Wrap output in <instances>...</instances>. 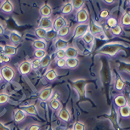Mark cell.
Wrapping results in <instances>:
<instances>
[{
  "mask_svg": "<svg viewBox=\"0 0 130 130\" xmlns=\"http://www.w3.org/2000/svg\"><path fill=\"white\" fill-rule=\"evenodd\" d=\"M0 74L3 81L6 83H10L15 79L16 71L10 65H3L0 68Z\"/></svg>",
  "mask_w": 130,
  "mask_h": 130,
  "instance_id": "obj_1",
  "label": "cell"
},
{
  "mask_svg": "<svg viewBox=\"0 0 130 130\" xmlns=\"http://www.w3.org/2000/svg\"><path fill=\"white\" fill-rule=\"evenodd\" d=\"M90 30V24H78L73 30V39H77V38H81L85 34Z\"/></svg>",
  "mask_w": 130,
  "mask_h": 130,
  "instance_id": "obj_2",
  "label": "cell"
},
{
  "mask_svg": "<svg viewBox=\"0 0 130 130\" xmlns=\"http://www.w3.org/2000/svg\"><path fill=\"white\" fill-rule=\"evenodd\" d=\"M68 21L67 20L66 18L63 15H58L53 20V25H52V29L55 32H57L59 30L68 26Z\"/></svg>",
  "mask_w": 130,
  "mask_h": 130,
  "instance_id": "obj_3",
  "label": "cell"
},
{
  "mask_svg": "<svg viewBox=\"0 0 130 130\" xmlns=\"http://www.w3.org/2000/svg\"><path fill=\"white\" fill-rule=\"evenodd\" d=\"M90 20V15L87 9L83 7L82 9L77 12L75 15V20L78 24L88 23Z\"/></svg>",
  "mask_w": 130,
  "mask_h": 130,
  "instance_id": "obj_4",
  "label": "cell"
},
{
  "mask_svg": "<svg viewBox=\"0 0 130 130\" xmlns=\"http://www.w3.org/2000/svg\"><path fill=\"white\" fill-rule=\"evenodd\" d=\"M18 70L21 75H26L29 74L32 70L30 61L28 60L22 61L18 66Z\"/></svg>",
  "mask_w": 130,
  "mask_h": 130,
  "instance_id": "obj_5",
  "label": "cell"
},
{
  "mask_svg": "<svg viewBox=\"0 0 130 130\" xmlns=\"http://www.w3.org/2000/svg\"><path fill=\"white\" fill-rule=\"evenodd\" d=\"M0 10L2 13L7 15H10L12 14L14 10V6L12 2L10 0L3 1L0 6Z\"/></svg>",
  "mask_w": 130,
  "mask_h": 130,
  "instance_id": "obj_6",
  "label": "cell"
},
{
  "mask_svg": "<svg viewBox=\"0 0 130 130\" xmlns=\"http://www.w3.org/2000/svg\"><path fill=\"white\" fill-rule=\"evenodd\" d=\"M54 93V91L52 88L46 87L41 90L39 93V100L42 102H45V101H49L52 97V95Z\"/></svg>",
  "mask_w": 130,
  "mask_h": 130,
  "instance_id": "obj_7",
  "label": "cell"
},
{
  "mask_svg": "<svg viewBox=\"0 0 130 130\" xmlns=\"http://www.w3.org/2000/svg\"><path fill=\"white\" fill-rule=\"evenodd\" d=\"M8 38L13 45H17L23 40L22 35L16 30H11L8 33Z\"/></svg>",
  "mask_w": 130,
  "mask_h": 130,
  "instance_id": "obj_8",
  "label": "cell"
},
{
  "mask_svg": "<svg viewBox=\"0 0 130 130\" xmlns=\"http://www.w3.org/2000/svg\"><path fill=\"white\" fill-rule=\"evenodd\" d=\"M53 41H54V46L55 50H65L69 46V43L68 41L63 38L57 37Z\"/></svg>",
  "mask_w": 130,
  "mask_h": 130,
  "instance_id": "obj_9",
  "label": "cell"
},
{
  "mask_svg": "<svg viewBox=\"0 0 130 130\" xmlns=\"http://www.w3.org/2000/svg\"><path fill=\"white\" fill-rule=\"evenodd\" d=\"M52 25L53 20L51 18H41L38 26L48 31L52 29Z\"/></svg>",
  "mask_w": 130,
  "mask_h": 130,
  "instance_id": "obj_10",
  "label": "cell"
},
{
  "mask_svg": "<svg viewBox=\"0 0 130 130\" xmlns=\"http://www.w3.org/2000/svg\"><path fill=\"white\" fill-rule=\"evenodd\" d=\"M113 103L115 106L118 108H120L122 106L128 104V101L127 98L124 95L120 94L115 96L113 99Z\"/></svg>",
  "mask_w": 130,
  "mask_h": 130,
  "instance_id": "obj_11",
  "label": "cell"
},
{
  "mask_svg": "<svg viewBox=\"0 0 130 130\" xmlns=\"http://www.w3.org/2000/svg\"><path fill=\"white\" fill-rule=\"evenodd\" d=\"M58 117L63 122H68L71 119V113L67 108H62L59 110Z\"/></svg>",
  "mask_w": 130,
  "mask_h": 130,
  "instance_id": "obj_12",
  "label": "cell"
},
{
  "mask_svg": "<svg viewBox=\"0 0 130 130\" xmlns=\"http://www.w3.org/2000/svg\"><path fill=\"white\" fill-rule=\"evenodd\" d=\"M3 52L9 57H12L18 53V48L16 46L13 44H6L3 45Z\"/></svg>",
  "mask_w": 130,
  "mask_h": 130,
  "instance_id": "obj_13",
  "label": "cell"
},
{
  "mask_svg": "<svg viewBox=\"0 0 130 130\" xmlns=\"http://www.w3.org/2000/svg\"><path fill=\"white\" fill-rule=\"evenodd\" d=\"M52 12V8L49 4L43 5L39 8V14L41 18H50Z\"/></svg>",
  "mask_w": 130,
  "mask_h": 130,
  "instance_id": "obj_14",
  "label": "cell"
},
{
  "mask_svg": "<svg viewBox=\"0 0 130 130\" xmlns=\"http://www.w3.org/2000/svg\"><path fill=\"white\" fill-rule=\"evenodd\" d=\"M26 116L27 115L25 113V111L20 108V109H17L14 111V114H13V119L15 122L20 123L26 119Z\"/></svg>",
  "mask_w": 130,
  "mask_h": 130,
  "instance_id": "obj_15",
  "label": "cell"
},
{
  "mask_svg": "<svg viewBox=\"0 0 130 130\" xmlns=\"http://www.w3.org/2000/svg\"><path fill=\"white\" fill-rule=\"evenodd\" d=\"M48 104L50 108L53 111H58L61 109V104L59 99L58 97L54 95V93L52 95V97L48 101Z\"/></svg>",
  "mask_w": 130,
  "mask_h": 130,
  "instance_id": "obj_16",
  "label": "cell"
},
{
  "mask_svg": "<svg viewBox=\"0 0 130 130\" xmlns=\"http://www.w3.org/2000/svg\"><path fill=\"white\" fill-rule=\"evenodd\" d=\"M58 77L57 71L54 68H50L46 72L44 75V77L46 80L48 82H53L57 79Z\"/></svg>",
  "mask_w": 130,
  "mask_h": 130,
  "instance_id": "obj_17",
  "label": "cell"
},
{
  "mask_svg": "<svg viewBox=\"0 0 130 130\" xmlns=\"http://www.w3.org/2000/svg\"><path fill=\"white\" fill-rule=\"evenodd\" d=\"M21 109L25 111L26 115H37L38 114V108L35 104H28V105L25 106L21 107Z\"/></svg>",
  "mask_w": 130,
  "mask_h": 130,
  "instance_id": "obj_18",
  "label": "cell"
},
{
  "mask_svg": "<svg viewBox=\"0 0 130 130\" xmlns=\"http://www.w3.org/2000/svg\"><path fill=\"white\" fill-rule=\"evenodd\" d=\"M32 46L35 50H44L47 48V42L44 39H37L32 43Z\"/></svg>",
  "mask_w": 130,
  "mask_h": 130,
  "instance_id": "obj_19",
  "label": "cell"
},
{
  "mask_svg": "<svg viewBox=\"0 0 130 130\" xmlns=\"http://www.w3.org/2000/svg\"><path fill=\"white\" fill-rule=\"evenodd\" d=\"M64 50L66 58H76V57H77L79 51L74 46H68Z\"/></svg>",
  "mask_w": 130,
  "mask_h": 130,
  "instance_id": "obj_20",
  "label": "cell"
},
{
  "mask_svg": "<svg viewBox=\"0 0 130 130\" xmlns=\"http://www.w3.org/2000/svg\"><path fill=\"white\" fill-rule=\"evenodd\" d=\"M66 68L69 69H75L79 67V60L77 57L76 58H66Z\"/></svg>",
  "mask_w": 130,
  "mask_h": 130,
  "instance_id": "obj_21",
  "label": "cell"
},
{
  "mask_svg": "<svg viewBox=\"0 0 130 130\" xmlns=\"http://www.w3.org/2000/svg\"><path fill=\"white\" fill-rule=\"evenodd\" d=\"M73 8L72 6V2L71 1L67 2L62 7L61 9V13L62 15H68L72 14L73 12Z\"/></svg>",
  "mask_w": 130,
  "mask_h": 130,
  "instance_id": "obj_22",
  "label": "cell"
},
{
  "mask_svg": "<svg viewBox=\"0 0 130 130\" xmlns=\"http://www.w3.org/2000/svg\"><path fill=\"white\" fill-rule=\"evenodd\" d=\"M85 81L84 80H79L73 83V86L77 89L79 94L83 96L85 93Z\"/></svg>",
  "mask_w": 130,
  "mask_h": 130,
  "instance_id": "obj_23",
  "label": "cell"
},
{
  "mask_svg": "<svg viewBox=\"0 0 130 130\" xmlns=\"http://www.w3.org/2000/svg\"><path fill=\"white\" fill-rule=\"evenodd\" d=\"M81 39L85 44L90 45V44H93V43H94L95 36L90 32V30H89L88 32H86V33L82 37Z\"/></svg>",
  "mask_w": 130,
  "mask_h": 130,
  "instance_id": "obj_24",
  "label": "cell"
},
{
  "mask_svg": "<svg viewBox=\"0 0 130 130\" xmlns=\"http://www.w3.org/2000/svg\"><path fill=\"white\" fill-rule=\"evenodd\" d=\"M47 32L48 30L44 29V28H42L41 27H39V26L36 28L34 30L35 35L38 38V39H44L45 40Z\"/></svg>",
  "mask_w": 130,
  "mask_h": 130,
  "instance_id": "obj_25",
  "label": "cell"
},
{
  "mask_svg": "<svg viewBox=\"0 0 130 130\" xmlns=\"http://www.w3.org/2000/svg\"><path fill=\"white\" fill-rule=\"evenodd\" d=\"M119 25L123 28L124 27H129L130 25V16L129 13V12H125L124 14L122 15L120 19V21Z\"/></svg>",
  "mask_w": 130,
  "mask_h": 130,
  "instance_id": "obj_26",
  "label": "cell"
},
{
  "mask_svg": "<svg viewBox=\"0 0 130 130\" xmlns=\"http://www.w3.org/2000/svg\"><path fill=\"white\" fill-rule=\"evenodd\" d=\"M125 87V82L120 77H118L115 80L114 88L118 91H121L124 90Z\"/></svg>",
  "mask_w": 130,
  "mask_h": 130,
  "instance_id": "obj_27",
  "label": "cell"
},
{
  "mask_svg": "<svg viewBox=\"0 0 130 130\" xmlns=\"http://www.w3.org/2000/svg\"><path fill=\"white\" fill-rule=\"evenodd\" d=\"M52 62V57L49 54H46L43 59H41V68H46L50 67Z\"/></svg>",
  "mask_w": 130,
  "mask_h": 130,
  "instance_id": "obj_28",
  "label": "cell"
},
{
  "mask_svg": "<svg viewBox=\"0 0 130 130\" xmlns=\"http://www.w3.org/2000/svg\"><path fill=\"white\" fill-rule=\"evenodd\" d=\"M119 112L120 114V117L122 118H127L129 117L130 115V108L129 105L127 104V105L122 106L121 108H119Z\"/></svg>",
  "mask_w": 130,
  "mask_h": 130,
  "instance_id": "obj_29",
  "label": "cell"
},
{
  "mask_svg": "<svg viewBox=\"0 0 130 130\" xmlns=\"http://www.w3.org/2000/svg\"><path fill=\"white\" fill-rule=\"evenodd\" d=\"M89 24H90V32L94 36L95 35L97 34L100 33V32L103 31L102 28L96 23H95L91 22Z\"/></svg>",
  "mask_w": 130,
  "mask_h": 130,
  "instance_id": "obj_30",
  "label": "cell"
},
{
  "mask_svg": "<svg viewBox=\"0 0 130 130\" xmlns=\"http://www.w3.org/2000/svg\"><path fill=\"white\" fill-rule=\"evenodd\" d=\"M70 32V27H69V26L68 25V26L61 28L60 30L57 32V37L65 39V38L69 35Z\"/></svg>",
  "mask_w": 130,
  "mask_h": 130,
  "instance_id": "obj_31",
  "label": "cell"
},
{
  "mask_svg": "<svg viewBox=\"0 0 130 130\" xmlns=\"http://www.w3.org/2000/svg\"><path fill=\"white\" fill-rule=\"evenodd\" d=\"M72 6H73V10H77V12L82 9L84 7L85 2L83 0H73L71 1Z\"/></svg>",
  "mask_w": 130,
  "mask_h": 130,
  "instance_id": "obj_32",
  "label": "cell"
},
{
  "mask_svg": "<svg viewBox=\"0 0 130 130\" xmlns=\"http://www.w3.org/2000/svg\"><path fill=\"white\" fill-rule=\"evenodd\" d=\"M118 24H119V22H118L117 20L115 18H114V17L109 16L106 20V26L109 28V29L115 26L116 25H117Z\"/></svg>",
  "mask_w": 130,
  "mask_h": 130,
  "instance_id": "obj_33",
  "label": "cell"
},
{
  "mask_svg": "<svg viewBox=\"0 0 130 130\" xmlns=\"http://www.w3.org/2000/svg\"><path fill=\"white\" fill-rule=\"evenodd\" d=\"M109 30H110L111 34L113 35V36H119V35L121 34L122 33V32H123V28L120 26L119 23L115 26L110 28Z\"/></svg>",
  "mask_w": 130,
  "mask_h": 130,
  "instance_id": "obj_34",
  "label": "cell"
},
{
  "mask_svg": "<svg viewBox=\"0 0 130 130\" xmlns=\"http://www.w3.org/2000/svg\"><path fill=\"white\" fill-rule=\"evenodd\" d=\"M46 54H47V52L44 50H35L34 52V58L39 59H43L44 56H46Z\"/></svg>",
  "mask_w": 130,
  "mask_h": 130,
  "instance_id": "obj_35",
  "label": "cell"
},
{
  "mask_svg": "<svg viewBox=\"0 0 130 130\" xmlns=\"http://www.w3.org/2000/svg\"><path fill=\"white\" fill-rule=\"evenodd\" d=\"M11 60V57H9L8 55H6L3 52L0 53V64L6 65L9 63Z\"/></svg>",
  "mask_w": 130,
  "mask_h": 130,
  "instance_id": "obj_36",
  "label": "cell"
},
{
  "mask_svg": "<svg viewBox=\"0 0 130 130\" xmlns=\"http://www.w3.org/2000/svg\"><path fill=\"white\" fill-rule=\"evenodd\" d=\"M32 69L34 70H38L41 68V59L34 58L30 61Z\"/></svg>",
  "mask_w": 130,
  "mask_h": 130,
  "instance_id": "obj_37",
  "label": "cell"
},
{
  "mask_svg": "<svg viewBox=\"0 0 130 130\" xmlns=\"http://www.w3.org/2000/svg\"><path fill=\"white\" fill-rule=\"evenodd\" d=\"M109 15H110V11L107 8H104L100 12L99 17L101 20H106L109 18Z\"/></svg>",
  "mask_w": 130,
  "mask_h": 130,
  "instance_id": "obj_38",
  "label": "cell"
},
{
  "mask_svg": "<svg viewBox=\"0 0 130 130\" xmlns=\"http://www.w3.org/2000/svg\"><path fill=\"white\" fill-rule=\"evenodd\" d=\"M10 97L5 93H0V105H3L9 101Z\"/></svg>",
  "mask_w": 130,
  "mask_h": 130,
  "instance_id": "obj_39",
  "label": "cell"
},
{
  "mask_svg": "<svg viewBox=\"0 0 130 130\" xmlns=\"http://www.w3.org/2000/svg\"><path fill=\"white\" fill-rule=\"evenodd\" d=\"M65 59H55L56 66L61 68H66V61H65Z\"/></svg>",
  "mask_w": 130,
  "mask_h": 130,
  "instance_id": "obj_40",
  "label": "cell"
},
{
  "mask_svg": "<svg viewBox=\"0 0 130 130\" xmlns=\"http://www.w3.org/2000/svg\"><path fill=\"white\" fill-rule=\"evenodd\" d=\"M55 59H65L66 58L65 50H55Z\"/></svg>",
  "mask_w": 130,
  "mask_h": 130,
  "instance_id": "obj_41",
  "label": "cell"
},
{
  "mask_svg": "<svg viewBox=\"0 0 130 130\" xmlns=\"http://www.w3.org/2000/svg\"><path fill=\"white\" fill-rule=\"evenodd\" d=\"M57 37V32H55L54 30L52 29L48 31L46 39H53V40H54V39H55Z\"/></svg>",
  "mask_w": 130,
  "mask_h": 130,
  "instance_id": "obj_42",
  "label": "cell"
},
{
  "mask_svg": "<svg viewBox=\"0 0 130 130\" xmlns=\"http://www.w3.org/2000/svg\"><path fill=\"white\" fill-rule=\"evenodd\" d=\"M73 130H85V125L81 122H76L74 125L72 129Z\"/></svg>",
  "mask_w": 130,
  "mask_h": 130,
  "instance_id": "obj_43",
  "label": "cell"
},
{
  "mask_svg": "<svg viewBox=\"0 0 130 130\" xmlns=\"http://www.w3.org/2000/svg\"><path fill=\"white\" fill-rule=\"evenodd\" d=\"M41 127L39 124H33L30 125L28 127V130H40Z\"/></svg>",
  "mask_w": 130,
  "mask_h": 130,
  "instance_id": "obj_44",
  "label": "cell"
},
{
  "mask_svg": "<svg viewBox=\"0 0 130 130\" xmlns=\"http://www.w3.org/2000/svg\"><path fill=\"white\" fill-rule=\"evenodd\" d=\"M5 32V29L4 26L2 23V22H0V36L4 34Z\"/></svg>",
  "mask_w": 130,
  "mask_h": 130,
  "instance_id": "obj_45",
  "label": "cell"
},
{
  "mask_svg": "<svg viewBox=\"0 0 130 130\" xmlns=\"http://www.w3.org/2000/svg\"><path fill=\"white\" fill-rule=\"evenodd\" d=\"M0 130H10L8 127L5 126L2 122H0Z\"/></svg>",
  "mask_w": 130,
  "mask_h": 130,
  "instance_id": "obj_46",
  "label": "cell"
},
{
  "mask_svg": "<svg viewBox=\"0 0 130 130\" xmlns=\"http://www.w3.org/2000/svg\"><path fill=\"white\" fill-rule=\"evenodd\" d=\"M103 2L108 5H112L113 3H115V1L114 0H105V1H103Z\"/></svg>",
  "mask_w": 130,
  "mask_h": 130,
  "instance_id": "obj_47",
  "label": "cell"
},
{
  "mask_svg": "<svg viewBox=\"0 0 130 130\" xmlns=\"http://www.w3.org/2000/svg\"><path fill=\"white\" fill-rule=\"evenodd\" d=\"M3 45L0 44V53L3 52Z\"/></svg>",
  "mask_w": 130,
  "mask_h": 130,
  "instance_id": "obj_48",
  "label": "cell"
},
{
  "mask_svg": "<svg viewBox=\"0 0 130 130\" xmlns=\"http://www.w3.org/2000/svg\"><path fill=\"white\" fill-rule=\"evenodd\" d=\"M3 81V79H2V76H1V74H0V83H2Z\"/></svg>",
  "mask_w": 130,
  "mask_h": 130,
  "instance_id": "obj_49",
  "label": "cell"
},
{
  "mask_svg": "<svg viewBox=\"0 0 130 130\" xmlns=\"http://www.w3.org/2000/svg\"><path fill=\"white\" fill-rule=\"evenodd\" d=\"M67 130H73V129H67Z\"/></svg>",
  "mask_w": 130,
  "mask_h": 130,
  "instance_id": "obj_50",
  "label": "cell"
},
{
  "mask_svg": "<svg viewBox=\"0 0 130 130\" xmlns=\"http://www.w3.org/2000/svg\"><path fill=\"white\" fill-rule=\"evenodd\" d=\"M49 130H51V129H49Z\"/></svg>",
  "mask_w": 130,
  "mask_h": 130,
  "instance_id": "obj_51",
  "label": "cell"
}]
</instances>
